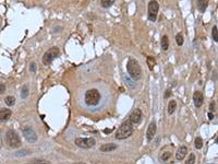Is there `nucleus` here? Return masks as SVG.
<instances>
[{
    "label": "nucleus",
    "mask_w": 218,
    "mask_h": 164,
    "mask_svg": "<svg viewBox=\"0 0 218 164\" xmlns=\"http://www.w3.org/2000/svg\"><path fill=\"white\" fill-rule=\"evenodd\" d=\"M23 136L31 143L36 142V140H37V135H36V133L32 129L31 127H24L23 128Z\"/></svg>",
    "instance_id": "8"
},
{
    "label": "nucleus",
    "mask_w": 218,
    "mask_h": 164,
    "mask_svg": "<svg viewBox=\"0 0 218 164\" xmlns=\"http://www.w3.org/2000/svg\"><path fill=\"white\" fill-rule=\"evenodd\" d=\"M58 55H59V48H58L57 46H54V47L49 48V49L44 54V56H43V63L46 65V66L50 65L51 61H52Z\"/></svg>",
    "instance_id": "5"
},
{
    "label": "nucleus",
    "mask_w": 218,
    "mask_h": 164,
    "mask_svg": "<svg viewBox=\"0 0 218 164\" xmlns=\"http://www.w3.org/2000/svg\"><path fill=\"white\" fill-rule=\"evenodd\" d=\"M27 94H29V88L27 86H23L22 89V93H21V96H22V98H26V96H27Z\"/></svg>",
    "instance_id": "26"
},
{
    "label": "nucleus",
    "mask_w": 218,
    "mask_h": 164,
    "mask_svg": "<svg viewBox=\"0 0 218 164\" xmlns=\"http://www.w3.org/2000/svg\"><path fill=\"white\" fill-rule=\"evenodd\" d=\"M117 148L118 145L116 143H105V145H101L99 150L101 152H111V151H115Z\"/></svg>",
    "instance_id": "13"
},
{
    "label": "nucleus",
    "mask_w": 218,
    "mask_h": 164,
    "mask_svg": "<svg viewBox=\"0 0 218 164\" xmlns=\"http://www.w3.org/2000/svg\"><path fill=\"white\" fill-rule=\"evenodd\" d=\"M158 10H159V3L157 0H151L149 2V20L152 22H155L157 19Z\"/></svg>",
    "instance_id": "6"
},
{
    "label": "nucleus",
    "mask_w": 218,
    "mask_h": 164,
    "mask_svg": "<svg viewBox=\"0 0 218 164\" xmlns=\"http://www.w3.org/2000/svg\"><path fill=\"white\" fill-rule=\"evenodd\" d=\"M170 157H171V153L167 151V152H165V153H163V154H161L160 159L163 160V161H167V160H169V159H170Z\"/></svg>",
    "instance_id": "25"
},
{
    "label": "nucleus",
    "mask_w": 218,
    "mask_h": 164,
    "mask_svg": "<svg viewBox=\"0 0 218 164\" xmlns=\"http://www.w3.org/2000/svg\"><path fill=\"white\" fill-rule=\"evenodd\" d=\"M194 145H195V148L199 149V150L203 148V140L201 137H196L195 141H194Z\"/></svg>",
    "instance_id": "21"
},
{
    "label": "nucleus",
    "mask_w": 218,
    "mask_h": 164,
    "mask_svg": "<svg viewBox=\"0 0 218 164\" xmlns=\"http://www.w3.org/2000/svg\"><path fill=\"white\" fill-rule=\"evenodd\" d=\"M111 131H112L111 129H106V130H105V133H111Z\"/></svg>",
    "instance_id": "32"
},
{
    "label": "nucleus",
    "mask_w": 218,
    "mask_h": 164,
    "mask_svg": "<svg viewBox=\"0 0 218 164\" xmlns=\"http://www.w3.org/2000/svg\"><path fill=\"white\" fill-rule=\"evenodd\" d=\"M30 164H38V163H30ZM39 164H45V163H39Z\"/></svg>",
    "instance_id": "33"
},
{
    "label": "nucleus",
    "mask_w": 218,
    "mask_h": 164,
    "mask_svg": "<svg viewBox=\"0 0 218 164\" xmlns=\"http://www.w3.org/2000/svg\"><path fill=\"white\" fill-rule=\"evenodd\" d=\"M160 46H161V49H163V51H167L168 49V47H169V40H168L167 35H164V36L161 37Z\"/></svg>",
    "instance_id": "16"
},
{
    "label": "nucleus",
    "mask_w": 218,
    "mask_h": 164,
    "mask_svg": "<svg viewBox=\"0 0 218 164\" xmlns=\"http://www.w3.org/2000/svg\"><path fill=\"white\" fill-rule=\"evenodd\" d=\"M4 103H6L8 106H13L14 103H16V98H13V96H7L4 98Z\"/></svg>",
    "instance_id": "20"
},
{
    "label": "nucleus",
    "mask_w": 218,
    "mask_h": 164,
    "mask_svg": "<svg viewBox=\"0 0 218 164\" xmlns=\"http://www.w3.org/2000/svg\"><path fill=\"white\" fill-rule=\"evenodd\" d=\"M132 133H133V124L128 119L121 124L120 127L118 128L115 137L118 140H124V139L129 138L130 136H132Z\"/></svg>",
    "instance_id": "2"
},
{
    "label": "nucleus",
    "mask_w": 218,
    "mask_h": 164,
    "mask_svg": "<svg viewBox=\"0 0 218 164\" xmlns=\"http://www.w3.org/2000/svg\"><path fill=\"white\" fill-rule=\"evenodd\" d=\"M74 143H75L79 148L89 149V148H92V147H94L96 141H95V139H93V138H81V137H79V138L75 139Z\"/></svg>",
    "instance_id": "7"
},
{
    "label": "nucleus",
    "mask_w": 218,
    "mask_h": 164,
    "mask_svg": "<svg viewBox=\"0 0 218 164\" xmlns=\"http://www.w3.org/2000/svg\"><path fill=\"white\" fill-rule=\"evenodd\" d=\"M176 108H177V102L172 100V101H170L169 102V104H168V114H169V115L174 114Z\"/></svg>",
    "instance_id": "17"
},
{
    "label": "nucleus",
    "mask_w": 218,
    "mask_h": 164,
    "mask_svg": "<svg viewBox=\"0 0 218 164\" xmlns=\"http://www.w3.org/2000/svg\"><path fill=\"white\" fill-rule=\"evenodd\" d=\"M116 0H101V6L103 8H109L115 3Z\"/></svg>",
    "instance_id": "18"
},
{
    "label": "nucleus",
    "mask_w": 218,
    "mask_h": 164,
    "mask_svg": "<svg viewBox=\"0 0 218 164\" xmlns=\"http://www.w3.org/2000/svg\"><path fill=\"white\" fill-rule=\"evenodd\" d=\"M30 70H31L32 72H35L36 71V63H31V66H30Z\"/></svg>",
    "instance_id": "28"
},
{
    "label": "nucleus",
    "mask_w": 218,
    "mask_h": 164,
    "mask_svg": "<svg viewBox=\"0 0 218 164\" xmlns=\"http://www.w3.org/2000/svg\"><path fill=\"white\" fill-rule=\"evenodd\" d=\"M6 142L10 148H13V149L19 148L20 145H21V140H20L18 133L14 130H9L6 133Z\"/></svg>",
    "instance_id": "4"
},
{
    "label": "nucleus",
    "mask_w": 218,
    "mask_h": 164,
    "mask_svg": "<svg viewBox=\"0 0 218 164\" xmlns=\"http://www.w3.org/2000/svg\"><path fill=\"white\" fill-rule=\"evenodd\" d=\"M74 164H85V163H74Z\"/></svg>",
    "instance_id": "34"
},
{
    "label": "nucleus",
    "mask_w": 218,
    "mask_h": 164,
    "mask_svg": "<svg viewBox=\"0 0 218 164\" xmlns=\"http://www.w3.org/2000/svg\"><path fill=\"white\" fill-rule=\"evenodd\" d=\"M213 118H214V115H213L212 112H209V113H208V119H209V120H212Z\"/></svg>",
    "instance_id": "30"
},
{
    "label": "nucleus",
    "mask_w": 218,
    "mask_h": 164,
    "mask_svg": "<svg viewBox=\"0 0 218 164\" xmlns=\"http://www.w3.org/2000/svg\"><path fill=\"white\" fill-rule=\"evenodd\" d=\"M142 117L143 116H142V112H141V110L136 108V110H133L132 113H131V115L129 116V120L133 124V125H137V124L141 123Z\"/></svg>",
    "instance_id": "9"
},
{
    "label": "nucleus",
    "mask_w": 218,
    "mask_h": 164,
    "mask_svg": "<svg viewBox=\"0 0 218 164\" xmlns=\"http://www.w3.org/2000/svg\"><path fill=\"white\" fill-rule=\"evenodd\" d=\"M207 6H208V0H197V8L202 13L205 12Z\"/></svg>",
    "instance_id": "15"
},
{
    "label": "nucleus",
    "mask_w": 218,
    "mask_h": 164,
    "mask_svg": "<svg viewBox=\"0 0 218 164\" xmlns=\"http://www.w3.org/2000/svg\"><path fill=\"white\" fill-rule=\"evenodd\" d=\"M12 115V112L10 110H0V122H7V120L9 119L10 117Z\"/></svg>",
    "instance_id": "14"
},
{
    "label": "nucleus",
    "mask_w": 218,
    "mask_h": 164,
    "mask_svg": "<svg viewBox=\"0 0 218 164\" xmlns=\"http://www.w3.org/2000/svg\"><path fill=\"white\" fill-rule=\"evenodd\" d=\"M188 153V148L187 147H180V148L178 149L177 153H176V159H177L178 161H182L184 158H185V155Z\"/></svg>",
    "instance_id": "12"
},
{
    "label": "nucleus",
    "mask_w": 218,
    "mask_h": 164,
    "mask_svg": "<svg viewBox=\"0 0 218 164\" xmlns=\"http://www.w3.org/2000/svg\"><path fill=\"white\" fill-rule=\"evenodd\" d=\"M156 130H157V126H156V123L155 122H152V123L149 124V128H147V131H146V137H147V140L151 141L154 136L156 135Z\"/></svg>",
    "instance_id": "10"
},
{
    "label": "nucleus",
    "mask_w": 218,
    "mask_h": 164,
    "mask_svg": "<svg viewBox=\"0 0 218 164\" xmlns=\"http://www.w3.org/2000/svg\"><path fill=\"white\" fill-rule=\"evenodd\" d=\"M171 94H172L171 90H166V92H165V98H168L169 96H171Z\"/></svg>",
    "instance_id": "27"
},
{
    "label": "nucleus",
    "mask_w": 218,
    "mask_h": 164,
    "mask_svg": "<svg viewBox=\"0 0 218 164\" xmlns=\"http://www.w3.org/2000/svg\"><path fill=\"white\" fill-rule=\"evenodd\" d=\"M101 98V95L99 93L97 89H89L87 90L84 95V101H85L86 105L89 106H96L99 104Z\"/></svg>",
    "instance_id": "3"
},
{
    "label": "nucleus",
    "mask_w": 218,
    "mask_h": 164,
    "mask_svg": "<svg viewBox=\"0 0 218 164\" xmlns=\"http://www.w3.org/2000/svg\"><path fill=\"white\" fill-rule=\"evenodd\" d=\"M126 71L129 73V76L132 78L134 81H137V80L141 79V77H142V68L140 66V63L137 60L131 59L128 60V63H126Z\"/></svg>",
    "instance_id": "1"
},
{
    "label": "nucleus",
    "mask_w": 218,
    "mask_h": 164,
    "mask_svg": "<svg viewBox=\"0 0 218 164\" xmlns=\"http://www.w3.org/2000/svg\"><path fill=\"white\" fill-rule=\"evenodd\" d=\"M212 36H213V40H214V41L218 42V28H217V26H214V28H213Z\"/></svg>",
    "instance_id": "23"
},
{
    "label": "nucleus",
    "mask_w": 218,
    "mask_h": 164,
    "mask_svg": "<svg viewBox=\"0 0 218 164\" xmlns=\"http://www.w3.org/2000/svg\"><path fill=\"white\" fill-rule=\"evenodd\" d=\"M193 102H194V105H195L196 107H201L203 105V103H204V96H203V94L200 91L194 92V94H193Z\"/></svg>",
    "instance_id": "11"
},
{
    "label": "nucleus",
    "mask_w": 218,
    "mask_h": 164,
    "mask_svg": "<svg viewBox=\"0 0 218 164\" xmlns=\"http://www.w3.org/2000/svg\"><path fill=\"white\" fill-rule=\"evenodd\" d=\"M4 90H6V85L0 82V94H2L3 92H4Z\"/></svg>",
    "instance_id": "29"
},
{
    "label": "nucleus",
    "mask_w": 218,
    "mask_h": 164,
    "mask_svg": "<svg viewBox=\"0 0 218 164\" xmlns=\"http://www.w3.org/2000/svg\"><path fill=\"white\" fill-rule=\"evenodd\" d=\"M196 161V158H195V154H193V153H191L190 154V157L188 158V160L185 161V164H194Z\"/></svg>",
    "instance_id": "22"
},
{
    "label": "nucleus",
    "mask_w": 218,
    "mask_h": 164,
    "mask_svg": "<svg viewBox=\"0 0 218 164\" xmlns=\"http://www.w3.org/2000/svg\"><path fill=\"white\" fill-rule=\"evenodd\" d=\"M214 106H215V105H214V103H211V108H209V110H211V112L214 110Z\"/></svg>",
    "instance_id": "31"
},
{
    "label": "nucleus",
    "mask_w": 218,
    "mask_h": 164,
    "mask_svg": "<svg viewBox=\"0 0 218 164\" xmlns=\"http://www.w3.org/2000/svg\"><path fill=\"white\" fill-rule=\"evenodd\" d=\"M147 65H149V70L154 69V67H155V65H156V61H155V59H154L152 56L147 57Z\"/></svg>",
    "instance_id": "19"
},
{
    "label": "nucleus",
    "mask_w": 218,
    "mask_h": 164,
    "mask_svg": "<svg viewBox=\"0 0 218 164\" xmlns=\"http://www.w3.org/2000/svg\"><path fill=\"white\" fill-rule=\"evenodd\" d=\"M176 42H177V44L179 45V46H182L183 45V36H182V34H177V36H176Z\"/></svg>",
    "instance_id": "24"
}]
</instances>
